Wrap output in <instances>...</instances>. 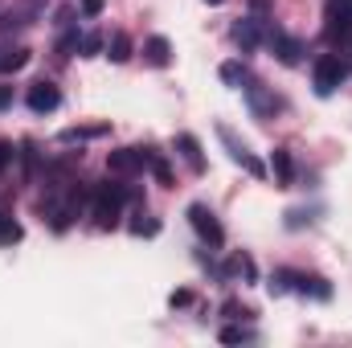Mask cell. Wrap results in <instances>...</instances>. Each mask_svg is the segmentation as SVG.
I'll list each match as a JSON object with an SVG mask.
<instances>
[{"label": "cell", "mask_w": 352, "mask_h": 348, "mask_svg": "<svg viewBox=\"0 0 352 348\" xmlns=\"http://www.w3.org/2000/svg\"><path fill=\"white\" fill-rule=\"evenodd\" d=\"M205 4H221V0H205Z\"/></svg>", "instance_id": "33"}, {"label": "cell", "mask_w": 352, "mask_h": 348, "mask_svg": "<svg viewBox=\"0 0 352 348\" xmlns=\"http://www.w3.org/2000/svg\"><path fill=\"white\" fill-rule=\"evenodd\" d=\"M12 156H16V152H12V144H4V140H0V173L12 164Z\"/></svg>", "instance_id": "27"}, {"label": "cell", "mask_w": 352, "mask_h": 348, "mask_svg": "<svg viewBox=\"0 0 352 348\" xmlns=\"http://www.w3.org/2000/svg\"><path fill=\"white\" fill-rule=\"evenodd\" d=\"M25 102H29V111H33V115H50V111H58V107H62V90L41 78V83H33V87H29V98H25Z\"/></svg>", "instance_id": "8"}, {"label": "cell", "mask_w": 352, "mask_h": 348, "mask_svg": "<svg viewBox=\"0 0 352 348\" xmlns=\"http://www.w3.org/2000/svg\"><path fill=\"white\" fill-rule=\"evenodd\" d=\"M242 340H250V332H246V328H238V324L221 328V345H242Z\"/></svg>", "instance_id": "26"}, {"label": "cell", "mask_w": 352, "mask_h": 348, "mask_svg": "<svg viewBox=\"0 0 352 348\" xmlns=\"http://www.w3.org/2000/svg\"><path fill=\"white\" fill-rule=\"evenodd\" d=\"M168 303H173V307H188V303H192V291H173Z\"/></svg>", "instance_id": "28"}, {"label": "cell", "mask_w": 352, "mask_h": 348, "mask_svg": "<svg viewBox=\"0 0 352 348\" xmlns=\"http://www.w3.org/2000/svg\"><path fill=\"white\" fill-rule=\"evenodd\" d=\"M316 221V209H291L287 213V230H303V226H311Z\"/></svg>", "instance_id": "22"}, {"label": "cell", "mask_w": 352, "mask_h": 348, "mask_svg": "<svg viewBox=\"0 0 352 348\" xmlns=\"http://www.w3.org/2000/svg\"><path fill=\"white\" fill-rule=\"evenodd\" d=\"M107 58H111V62H127V58H131V37H127V33H115V37L107 41Z\"/></svg>", "instance_id": "18"}, {"label": "cell", "mask_w": 352, "mask_h": 348, "mask_svg": "<svg viewBox=\"0 0 352 348\" xmlns=\"http://www.w3.org/2000/svg\"><path fill=\"white\" fill-rule=\"evenodd\" d=\"M33 17H37L33 4H16V8H8V12H0V41L12 37V33H25V29L33 25Z\"/></svg>", "instance_id": "10"}, {"label": "cell", "mask_w": 352, "mask_h": 348, "mask_svg": "<svg viewBox=\"0 0 352 348\" xmlns=\"http://www.w3.org/2000/svg\"><path fill=\"white\" fill-rule=\"evenodd\" d=\"M217 74H221V83H226V87H242V83H246V70H242L238 62H226Z\"/></svg>", "instance_id": "20"}, {"label": "cell", "mask_w": 352, "mask_h": 348, "mask_svg": "<svg viewBox=\"0 0 352 348\" xmlns=\"http://www.w3.org/2000/svg\"><path fill=\"white\" fill-rule=\"evenodd\" d=\"M324 37L332 45L352 41V0H328L324 4Z\"/></svg>", "instance_id": "3"}, {"label": "cell", "mask_w": 352, "mask_h": 348, "mask_svg": "<svg viewBox=\"0 0 352 348\" xmlns=\"http://www.w3.org/2000/svg\"><path fill=\"white\" fill-rule=\"evenodd\" d=\"M270 168H274L278 188H291V184H295V160H291V152H287V148H274V156H270Z\"/></svg>", "instance_id": "16"}, {"label": "cell", "mask_w": 352, "mask_h": 348, "mask_svg": "<svg viewBox=\"0 0 352 348\" xmlns=\"http://www.w3.org/2000/svg\"><path fill=\"white\" fill-rule=\"evenodd\" d=\"M29 66V50L25 45H0V74H16Z\"/></svg>", "instance_id": "17"}, {"label": "cell", "mask_w": 352, "mask_h": 348, "mask_svg": "<svg viewBox=\"0 0 352 348\" xmlns=\"http://www.w3.org/2000/svg\"><path fill=\"white\" fill-rule=\"evenodd\" d=\"M230 37L246 50V54H254L258 50V41H263V21L258 17H246V21H234V29H230Z\"/></svg>", "instance_id": "12"}, {"label": "cell", "mask_w": 352, "mask_h": 348, "mask_svg": "<svg viewBox=\"0 0 352 348\" xmlns=\"http://www.w3.org/2000/svg\"><path fill=\"white\" fill-rule=\"evenodd\" d=\"M148 168H152V176H156L160 184H173V168H168V160H164V156H156V152H152Z\"/></svg>", "instance_id": "21"}, {"label": "cell", "mask_w": 352, "mask_h": 348, "mask_svg": "<svg viewBox=\"0 0 352 348\" xmlns=\"http://www.w3.org/2000/svg\"><path fill=\"white\" fill-rule=\"evenodd\" d=\"M270 45H274V58H278L283 66H299V62H303V41H299V37H291V33H283V29H270Z\"/></svg>", "instance_id": "9"}, {"label": "cell", "mask_w": 352, "mask_h": 348, "mask_svg": "<svg viewBox=\"0 0 352 348\" xmlns=\"http://www.w3.org/2000/svg\"><path fill=\"white\" fill-rule=\"evenodd\" d=\"M102 50H107L102 33H82V58H98Z\"/></svg>", "instance_id": "23"}, {"label": "cell", "mask_w": 352, "mask_h": 348, "mask_svg": "<svg viewBox=\"0 0 352 348\" xmlns=\"http://www.w3.org/2000/svg\"><path fill=\"white\" fill-rule=\"evenodd\" d=\"M70 17H74V8L66 4V8H58V25H70Z\"/></svg>", "instance_id": "31"}, {"label": "cell", "mask_w": 352, "mask_h": 348, "mask_svg": "<svg viewBox=\"0 0 352 348\" xmlns=\"http://www.w3.org/2000/svg\"><path fill=\"white\" fill-rule=\"evenodd\" d=\"M12 107V87H0V111H8Z\"/></svg>", "instance_id": "30"}, {"label": "cell", "mask_w": 352, "mask_h": 348, "mask_svg": "<svg viewBox=\"0 0 352 348\" xmlns=\"http://www.w3.org/2000/svg\"><path fill=\"white\" fill-rule=\"evenodd\" d=\"M107 131H111L107 123H78V127L58 131V140H62V144H87V140H102Z\"/></svg>", "instance_id": "14"}, {"label": "cell", "mask_w": 352, "mask_h": 348, "mask_svg": "<svg viewBox=\"0 0 352 348\" xmlns=\"http://www.w3.org/2000/svg\"><path fill=\"white\" fill-rule=\"evenodd\" d=\"M217 140H221V144L230 148V160H234V164H242V168H246L250 176H266V164L250 156V148H246V144H242V140H238V135H234V131H230L226 123L217 127Z\"/></svg>", "instance_id": "7"}, {"label": "cell", "mask_w": 352, "mask_h": 348, "mask_svg": "<svg viewBox=\"0 0 352 348\" xmlns=\"http://www.w3.org/2000/svg\"><path fill=\"white\" fill-rule=\"evenodd\" d=\"M21 242V221L12 213H0V246H12Z\"/></svg>", "instance_id": "19"}, {"label": "cell", "mask_w": 352, "mask_h": 348, "mask_svg": "<svg viewBox=\"0 0 352 348\" xmlns=\"http://www.w3.org/2000/svg\"><path fill=\"white\" fill-rule=\"evenodd\" d=\"M250 8H254V12H258V17H263L266 8H270V0H250Z\"/></svg>", "instance_id": "32"}, {"label": "cell", "mask_w": 352, "mask_h": 348, "mask_svg": "<svg viewBox=\"0 0 352 348\" xmlns=\"http://www.w3.org/2000/svg\"><path fill=\"white\" fill-rule=\"evenodd\" d=\"M78 8H82V12H87V17H98V12H102V0H82V4H78Z\"/></svg>", "instance_id": "29"}, {"label": "cell", "mask_w": 352, "mask_h": 348, "mask_svg": "<svg viewBox=\"0 0 352 348\" xmlns=\"http://www.w3.org/2000/svg\"><path fill=\"white\" fill-rule=\"evenodd\" d=\"M144 62L156 66V70H164V66L173 62V45H168V37H148V41H144Z\"/></svg>", "instance_id": "15"}, {"label": "cell", "mask_w": 352, "mask_h": 348, "mask_svg": "<svg viewBox=\"0 0 352 348\" xmlns=\"http://www.w3.org/2000/svg\"><path fill=\"white\" fill-rule=\"evenodd\" d=\"M242 94H246V102H250V111H254L258 119H270L274 111H283V98H278L274 90H266L258 78H246V83H242Z\"/></svg>", "instance_id": "6"}, {"label": "cell", "mask_w": 352, "mask_h": 348, "mask_svg": "<svg viewBox=\"0 0 352 348\" xmlns=\"http://www.w3.org/2000/svg\"><path fill=\"white\" fill-rule=\"evenodd\" d=\"M344 78H349V62H344L340 54H324V58H316V74H311V83H316V94H320V98L336 94Z\"/></svg>", "instance_id": "4"}, {"label": "cell", "mask_w": 352, "mask_h": 348, "mask_svg": "<svg viewBox=\"0 0 352 348\" xmlns=\"http://www.w3.org/2000/svg\"><path fill=\"white\" fill-rule=\"evenodd\" d=\"M188 221H192V230L201 234V242H209L213 250L217 246H226V230H221V221H217V213L209 209V205H188Z\"/></svg>", "instance_id": "5"}, {"label": "cell", "mask_w": 352, "mask_h": 348, "mask_svg": "<svg viewBox=\"0 0 352 348\" xmlns=\"http://www.w3.org/2000/svg\"><path fill=\"white\" fill-rule=\"evenodd\" d=\"M123 201H127V188H123V184H94V188H90L94 226H98V230H115V226H119V213H123Z\"/></svg>", "instance_id": "1"}, {"label": "cell", "mask_w": 352, "mask_h": 348, "mask_svg": "<svg viewBox=\"0 0 352 348\" xmlns=\"http://www.w3.org/2000/svg\"><path fill=\"white\" fill-rule=\"evenodd\" d=\"M287 287L299 291V295H311V299H332L328 279H320V274H295V270H274V279H270V295H283Z\"/></svg>", "instance_id": "2"}, {"label": "cell", "mask_w": 352, "mask_h": 348, "mask_svg": "<svg viewBox=\"0 0 352 348\" xmlns=\"http://www.w3.org/2000/svg\"><path fill=\"white\" fill-rule=\"evenodd\" d=\"M74 50H82V37H78V29H70V33L58 41V54H62V58H70Z\"/></svg>", "instance_id": "25"}, {"label": "cell", "mask_w": 352, "mask_h": 348, "mask_svg": "<svg viewBox=\"0 0 352 348\" xmlns=\"http://www.w3.org/2000/svg\"><path fill=\"white\" fill-rule=\"evenodd\" d=\"M107 168H111L115 176H135V173H144L140 148H115V152L107 156Z\"/></svg>", "instance_id": "11"}, {"label": "cell", "mask_w": 352, "mask_h": 348, "mask_svg": "<svg viewBox=\"0 0 352 348\" xmlns=\"http://www.w3.org/2000/svg\"><path fill=\"white\" fill-rule=\"evenodd\" d=\"M21 152H25V180H33V173H37V144H33V140H25V144H21Z\"/></svg>", "instance_id": "24"}, {"label": "cell", "mask_w": 352, "mask_h": 348, "mask_svg": "<svg viewBox=\"0 0 352 348\" xmlns=\"http://www.w3.org/2000/svg\"><path fill=\"white\" fill-rule=\"evenodd\" d=\"M176 152H180V160H184V164H188L197 176L205 173V156H201V144H197V135L180 131V135H176Z\"/></svg>", "instance_id": "13"}]
</instances>
